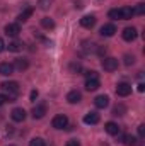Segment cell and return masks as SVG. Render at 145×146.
Returning <instances> with one entry per match:
<instances>
[{
    "label": "cell",
    "instance_id": "cell-1",
    "mask_svg": "<svg viewBox=\"0 0 145 146\" xmlns=\"http://www.w3.org/2000/svg\"><path fill=\"white\" fill-rule=\"evenodd\" d=\"M0 88L7 94V97H9L10 102H14V99H15V97L19 95V92H21V87H19L17 82H3V83L0 85Z\"/></svg>",
    "mask_w": 145,
    "mask_h": 146
},
{
    "label": "cell",
    "instance_id": "cell-2",
    "mask_svg": "<svg viewBox=\"0 0 145 146\" xmlns=\"http://www.w3.org/2000/svg\"><path fill=\"white\" fill-rule=\"evenodd\" d=\"M51 126H53L55 129H65V127L68 126V117H67L65 114H58V115L53 117Z\"/></svg>",
    "mask_w": 145,
    "mask_h": 146
},
{
    "label": "cell",
    "instance_id": "cell-3",
    "mask_svg": "<svg viewBox=\"0 0 145 146\" xmlns=\"http://www.w3.org/2000/svg\"><path fill=\"white\" fill-rule=\"evenodd\" d=\"M116 94H118L119 97H128V95L132 94V85L126 83V82H119V83L116 85Z\"/></svg>",
    "mask_w": 145,
    "mask_h": 146
},
{
    "label": "cell",
    "instance_id": "cell-4",
    "mask_svg": "<svg viewBox=\"0 0 145 146\" xmlns=\"http://www.w3.org/2000/svg\"><path fill=\"white\" fill-rule=\"evenodd\" d=\"M121 36H123V39H125V41L132 42V41H135V39H137L138 33H137V29H135V27L132 26V27H125V29H123V34H121Z\"/></svg>",
    "mask_w": 145,
    "mask_h": 146
},
{
    "label": "cell",
    "instance_id": "cell-5",
    "mask_svg": "<svg viewBox=\"0 0 145 146\" xmlns=\"http://www.w3.org/2000/svg\"><path fill=\"white\" fill-rule=\"evenodd\" d=\"M103 68L106 72H116L118 70V60L116 58H104L103 60Z\"/></svg>",
    "mask_w": 145,
    "mask_h": 146
},
{
    "label": "cell",
    "instance_id": "cell-6",
    "mask_svg": "<svg viewBox=\"0 0 145 146\" xmlns=\"http://www.w3.org/2000/svg\"><path fill=\"white\" fill-rule=\"evenodd\" d=\"M10 117H12V121H15V122H22V121L26 119V110L22 109V107H15V109L10 112Z\"/></svg>",
    "mask_w": 145,
    "mask_h": 146
},
{
    "label": "cell",
    "instance_id": "cell-7",
    "mask_svg": "<svg viewBox=\"0 0 145 146\" xmlns=\"http://www.w3.org/2000/svg\"><path fill=\"white\" fill-rule=\"evenodd\" d=\"M19 33H21V26H19V24L14 22V24H7V26H5V34H7V36L17 37Z\"/></svg>",
    "mask_w": 145,
    "mask_h": 146
},
{
    "label": "cell",
    "instance_id": "cell-8",
    "mask_svg": "<svg viewBox=\"0 0 145 146\" xmlns=\"http://www.w3.org/2000/svg\"><path fill=\"white\" fill-rule=\"evenodd\" d=\"M94 106H96L97 109H106L109 106V97L108 95H97V97L94 99Z\"/></svg>",
    "mask_w": 145,
    "mask_h": 146
},
{
    "label": "cell",
    "instance_id": "cell-9",
    "mask_svg": "<svg viewBox=\"0 0 145 146\" xmlns=\"http://www.w3.org/2000/svg\"><path fill=\"white\" fill-rule=\"evenodd\" d=\"M99 33H101V36H104V37H111L116 34V26L114 24H104Z\"/></svg>",
    "mask_w": 145,
    "mask_h": 146
},
{
    "label": "cell",
    "instance_id": "cell-10",
    "mask_svg": "<svg viewBox=\"0 0 145 146\" xmlns=\"http://www.w3.org/2000/svg\"><path fill=\"white\" fill-rule=\"evenodd\" d=\"M96 24V15H84L80 19V26L85 27V29H92Z\"/></svg>",
    "mask_w": 145,
    "mask_h": 146
},
{
    "label": "cell",
    "instance_id": "cell-11",
    "mask_svg": "<svg viewBox=\"0 0 145 146\" xmlns=\"http://www.w3.org/2000/svg\"><path fill=\"white\" fill-rule=\"evenodd\" d=\"M99 87H101L99 78H85V90L94 92V90H97Z\"/></svg>",
    "mask_w": 145,
    "mask_h": 146
},
{
    "label": "cell",
    "instance_id": "cell-12",
    "mask_svg": "<svg viewBox=\"0 0 145 146\" xmlns=\"http://www.w3.org/2000/svg\"><path fill=\"white\" fill-rule=\"evenodd\" d=\"M104 129H106V133L111 134V136H116V134H119V131H121V127H119L116 122H111V121L104 124Z\"/></svg>",
    "mask_w": 145,
    "mask_h": 146
},
{
    "label": "cell",
    "instance_id": "cell-13",
    "mask_svg": "<svg viewBox=\"0 0 145 146\" xmlns=\"http://www.w3.org/2000/svg\"><path fill=\"white\" fill-rule=\"evenodd\" d=\"M12 73H14V65L12 63H7V61L0 63V75L2 76H10Z\"/></svg>",
    "mask_w": 145,
    "mask_h": 146
},
{
    "label": "cell",
    "instance_id": "cell-14",
    "mask_svg": "<svg viewBox=\"0 0 145 146\" xmlns=\"http://www.w3.org/2000/svg\"><path fill=\"white\" fill-rule=\"evenodd\" d=\"M118 10H119V21H128V19L133 17V9L132 7H121Z\"/></svg>",
    "mask_w": 145,
    "mask_h": 146
},
{
    "label": "cell",
    "instance_id": "cell-15",
    "mask_svg": "<svg viewBox=\"0 0 145 146\" xmlns=\"http://www.w3.org/2000/svg\"><path fill=\"white\" fill-rule=\"evenodd\" d=\"M67 100H68L70 104H79V102L82 100V94H80L79 90H70V92L67 94Z\"/></svg>",
    "mask_w": 145,
    "mask_h": 146
},
{
    "label": "cell",
    "instance_id": "cell-16",
    "mask_svg": "<svg viewBox=\"0 0 145 146\" xmlns=\"http://www.w3.org/2000/svg\"><path fill=\"white\" fill-rule=\"evenodd\" d=\"M28 66H29V63H28L26 58H17V60L14 61V70L24 72V70H28Z\"/></svg>",
    "mask_w": 145,
    "mask_h": 146
},
{
    "label": "cell",
    "instance_id": "cell-17",
    "mask_svg": "<svg viewBox=\"0 0 145 146\" xmlns=\"http://www.w3.org/2000/svg\"><path fill=\"white\" fill-rule=\"evenodd\" d=\"M99 119H101V117H99L97 112H89V114L84 115V122H85V124H97Z\"/></svg>",
    "mask_w": 145,
    "mask_h": 146
},
{
    "label": "cell",
    "instance_id": "cell-18",
    "mask_svg": "<svg viewBox=\"0 0 145 146\" xmlns=\"http://www.w3.org/2000/svg\"><path fill=\"white\" fill-rule=\"evenodd\" d=\"M33 117L34 119H41V117H44V114H46V106L44 104H41V106H36L34 109H33Z\"/></svg>",
    "mask_w": 145,
    "mask_h": 146
},
{
    "label": "cell",
    "instance_id": "cell-19",
    "mask_svg": "<svg viewBox=\"0 0 145 146\" xmlns=\"http://www.w3.org/2000/svg\"><path fill=\"white\" fill-rule=\"evenodd\" d=\"M33 12H34V9H33V7H28V9H24V10L19 14L17 21H19V22H26V21H28L31 15H33Z\"/></svg>",
    "mask_w": 145,
    "mask_h": 146
},
{
    "label": "cell",
    "instance_id": "cell-20",
    "mask_svg": "<svg viewBox=\"0 0 145 146\" xmlns=\"http://www.w3.org/2000/svg\"><path fill=\"white\" fill-rule=\"evenodd\" d=\"M123 145L125 146H137L138 145V139L135 136H132V134H125L123 136Z\"/></svg>",
    "mask_w": 145,
    "mask_h": 146
},
{
    "label": "cell",
    "instance_id": "cell-21",
    "mask_svg": "<svg viewBox=\"0 0 145 146\" xmlns=\"http://www.w3.org/2000/svg\"><path fill=\"white\" fill-rule=\"evenodd\" d=\"M9 51H12V53H19L22 48H24V44L21 42V41H12V42H9Z\"/></svg>",
    "mask_w": 145,
    "mask_h": 146
},
{
    "label": "cell",
    "instance_id": "cell-22",
    "mask_svg": "<svg viewBox=\"0 0 145 146\" xmlns=\"http://www.w3.org/2000/svg\"><path fill=\"white\" fill-rule=\"evenodd\" d=\"M41 26H43L44 29H48V31H50V29H53V27H55V21H53V19H50V17H43V19H41Z\"/></svg>",
    "mask_w": 145,
    "mask_h": 146
},
{
    "label": "cell",
    "instance_id": "cell-23",
    "mask_svg": "<svg viewBox=\"0 0 145 146\" xmlns=\"http://www.w3.org/2000/svg\"><path fill=\"white\" fill-rule=\"evenodd\" d=\"M125 112H126V107H125L123 104H118V106L113 109V114H114V115H123Z\"/></svg>",
    "mask_w": 145,
    "mask_h": 146
},
{
    "label": "cell",
    "instance_id": "cell-24",
    "mask_svg": "<svg viewBox=\"0 0 145 146\" xmlns=\"http://www.w3.org/2000/svg\"><path fill=\"white\" fill-rule=\"evenodd\" d=\"M29 146H46V141L43 138H33L29 141Z\"/></svg>",
    "mask_w": 145,
    "mask_h": 146
},
{
    "label": "cell",
    "instance_id": "cell-25",
    "mask_svg": "<svg viewBox=\"0 0 145 146\" xmlns=\"http://www.w3.org/2000/svg\"><path fill=\"white\" fill-rule=\"evenodd\" d=\"M51 3H53V0H39V2H38L39 9H43V10H48V9L51 7Z\"/></svg>",
    "mask_w": 145,
    "mask_h": 146
},
{
    "label": "cell",
    "instance_id": "cell-26",
    "mask_svg": "<svg viewBox=\"0 0 145 146\" xmlns=\"http://www.w3.org/2000/svg\"><path fill=\"white\" fill-rule=\"evenodd\" d=\"M133 63H135V56H133V54H125V65L130 66V65H133Z\"/></svg>",
    "mask_w": 145,
    "mask_h": 146
},
{
    "label": "cell",
    "instance_id": "cell-27",
    "mask_svg": "<svg viewBox=\"0 0 145 146\" xmlns=\"http://www.w3.org/2000/svg\"><path fill=\"white\" fill-rule=\"evenodd\" d=\"M133 14H138V15H144L145 14V3H138L137 9L133 10Z\"/></svg>",
    "mask_w": 145,
    "mask_h": 146
},
{
    "label": "cell",
    "instance_id": "cell-28",
    "mask_svg": "<svg viewBox=\"0 0 145 146\" xmlns=\"http://www.w3.org/2000/svg\"><path fill=\"white\" fill-rule=\"evenodd\" d=\"M70 72H72V73H80V72H82L80 63H72V65H70Z\"/></svg>",
    "mask_w": 145,
    "mask_h": 146
},
{
    "label": "cell",
    "instance_id": "cell-29",
    "mask_svg": "<svg viewBox=\"0 0 145 146\" xmlns=\"http://www.w3.org/2000/svg\"><path fill=\"white\" fill-rule=\"evenodd\" d=\"M85 78H97V73L94 70H89V72H85Z\"/></svg>",
    "mask_w": 145,
    "mask_h": 146
},
{
    "label": "cell",
    "instance_id": "cell-30",
    "mask_svg": "<svg viewBox=\"0 0 145 146\" xmlns=\"http://www.w3.org/2000/svg\"><path fill=\"white\" fill-rule=\"evenodd\" d=\"M7 102H10V100H9V97H7V95H3V94H0V107H2L3 104H7Z\"/></svg>",
    "mask_w": 145,
    "mask_h": 146
},
{
    "label": "cell",
    "instance_id": "cell-31",
    "mask_svg": "<svg viewBox=\"0 0 145 146\" xmlns=\"http://www.w3.org/2000/svg\"><path fill=\"white\" fill-rule=\"evenodd\" d=\"M36 99H38V90H33V92L29 94V100H31V102H34Z\"/></svg>",
    "mask_w": 145,
    "mask_h": 146
},
{
    "label": "cell",
    "instance_id": "cell-32",
    "mask_svg": "<svg viewBox=\"0 0 145 146\" xmlns=\"http://www.w3.org/2000/svg\"><path fill=\"white\" fill-rule=\"evenodd\" d=\"M138 136H140V138H144V136H145V126H144V124H140V126H138Z\"/></svg>",
    "mask_w": 145,
    "mask_h": 146
},
{
    "label": "cell",
    "instance_id": "cell-33",
    "mask_svg": "<svg viewBox=\"0 0 145 146\" xmlns=\"http://www.w3.org/2000/svg\"><path fill=\"white\" fill-rule=\"evenodd\" d=\"M67 146H80V141H77V139H70V141H67Z\"/></svg>",
    "mask_w": 145,
    "mask_h": 146
},
{
    "label": "cell",
    "instance_id": "cell-34",
    "mask_svg": "<svg viewBox=\"0 0 145 146\" xmlns=\"http://www.w3.org/2000/svg\"><path fill=\"white\" fill-rule=\"evenodd\" d=\"M3 49H5V42H3V39L0 37V53H2Z\"/></svg>",
    "mask_w": 145,
    "mask_h": 146
},
{
    "label": "cell",
    "instance_id": "cell-35",
    "mask_svg": "<svg viewBox=\"0 0 145 146\" xmlns=\"http://www.w3.org/2000/svg\"><path fill=\"white\" fill-rule=\"evenodd\" d=\"M97 53H99L101 56H103V54H106V48H99V49H97Z\"/></svg>",
    "mask_w": 145,
    "mask_h": 146
},
{
    "label": "cell",
    "instance_id": "cell-36",
    "mask_svg": "<svg viewBox=\"0 0 145 146\" xmlns=\"http://www.w3.org/2000/svg\"><path fill=\"white\" fill-rule=\"evenodd\" d=\"M145 90V85L144 83H138V92H144Z\"/></svg>",
    "mask_w": 145,
    "mask_h": 146
},
{
    "label": "cell",
    "instance_id": "cell-37",
    "mask_svg": "<svg viewBox=\"0 0 145 146\" xmlns=\"http://www.w3.org/2000/svg\"><path fill=\"white\" fill-rule=\"evenodd\" d=\"M9 146H14V145H9Z\"/></svg>",
    "mask_w": 145,
    "mask_h": 146
}]
</instances>
